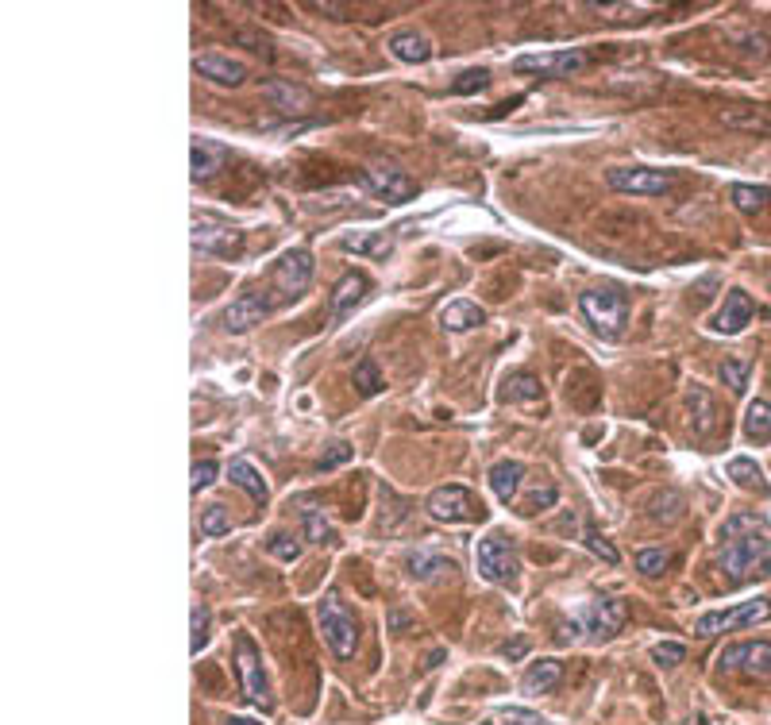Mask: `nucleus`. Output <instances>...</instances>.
I'll list each match as a JSON object with an SVG mask.
<instances>
[{"instance_id":"obj_1","label":"nucleus","mask_w":771,"mask_h":725,"mask_svg":"<svg viewBox=\"0 0 771 725\" xmlns=\"http://www.w3.org/2000/svg\"><path fill=\"white\" fill-rule=\"evenodd\" d=\"M718 571L729 587H745L756 583L771 571V537L764 525L748 513H737L721 525L718 544Z\"/></svg>"},{"instance_id":"obj_2","label":"nucleus","mask_w":771,"mask_h":725,"mask_svg":"<svg viewBox=\"0 0 771 725\" xmlns=\"http://www.w3.org/2000/svg\"><path fill=\"white\" fill-rule=\"evenodd\" d=\"M579 309H583L586 324L602 336V340H621L625 336V324H629V297L621 294L617 286H594L579 297Z\"/></svg>"},{"instance_id":"obj_3","label":"nucleus","mask_w":771,"mask_h":725,"mask_svg":"<svg viewBox=\"0 0 771 725\" xmlns=\"http://www.w3.org/2000/svg\"><path fill=\"white\" fill-rule=\"evenodd\" d=\"M317 621H320V633H324L328 648H332L340 660H351L355 648H359V621H355V614L347 610V602L336 591H328L320 598Z\"/></svg>"},{"instance_id":"obj_4","label":"nucleus","mask_w":771,"mask_h":725,"mask_svg":"<svg viewBox=\"0 0 771 725\" xmlns=\"http://www.w3.org/2000/svg\"><path fill=\"white\" fill-rule=\"evenodd\" d=\"M309 282H313V255L305 251V247H293L286 251L274 270H270V301H274V309H282V305H290L297 297L309 290Z\"/></svg>"},{"instance_id":"obj_5","label":"nucleus","mask_w":771,"mask_h":725,"mask_svg":"<svg viewBox=\"0 0 771 725\" xmlns=\"http://www.w3.org/2000/svg\"><path fill=\"white\" fill-rule=\"evenodd\" d=\"M236 672H240V683H243V699L251 702V706L270 710V706H274V695H270V683H266L263 656H259V648H255V641H251L247 633L236 637Z\"/></svg>"},{"instance_id":"obj_6","label":"nucleus","mask_w":771,"mask_h":725,"mask_svg":"<svg viewBox=\"0 0 771 725\" xmlns=\"http://www.w3.org/2000/svg\"><path fill=\"white\" fill-rule=\"evenodd\" d=\"M771 618V602L768 598H752V602H741L733 610H714V614H702L694 621V633L702 641L718 637V633H733V629H745V625H756V621Z\"/></svg>"},{"instance_id":"obj_7","label":"nucleus","mask_w":771,"mask_h":725,"mask_svg":"<svg viewBox=\"0 0 771 725\" xmlns=\"http://www.w3.org/2000/svg\"><path fill=\"white\" fill-rule=\"evenodd\" d=\"M610 189L633 193V197H660L675 186V170H656V166H613L606 174Z\"/></svg>"},{"instance_id":"obj_8","label":"nucleus","mask_w":771,"mask_h":725,"mask_svg":"<svg viewBox=\"0 0 771 725\" xmlns=\"http://www.w3.org/2000/svg\"><path fill=\"white\" fill-rule=\"evenodd\" d=\"M436 521H448V525H467V521H479L482 502H475V494L467 486H440L428 494V506H425Z\"/></svg>"},{"instance_id":"obj_9","label":"nucleus","mask_w":771,"mask_h":725,"mask_svg":"<svg viewBox=\"0 0 771 725\" xmlns=\"http://www.w3.org/2000/svg\"><path fill=\"white\" fill-rule=\"evenodd\" d=\"M475 567H479V575L486 583H513L521 564H517V552L509 548V540L502 533H490L475 548Z\"/></svg>"},{"instance_id":"obj_10","label":"nucleus","mask_w":771,"mask_h":725,"mask_svg":"<svg viewBox=\"0 0 771 725\" xmlns=\"http://www.w3.org/2000/svg\"><path fill=\"white\" fill-rule=\"evenodd\" d=\"M575 633H594V637H613L625 625V602L621 598H590L579 606V614L571 618Z\"/></svg>"},{"instance_id":"obj_11","label":"nucleus","mask_w":771,"mask_h":725,"mask_svg":"<svg viewBox=\"0 0 771 725\" xmlns=\"http://www.w3.org/2000/svg\"><path fill=\"white\" fill-rule=\"evenodd\" d=\"M718 668L741 672L748 675V679H771V645L768 641H745V645L721 648Z\"/></svg>"},{"instance_id":"obj_12","label":"nucleus","mask_w":771,"mask_h":725,"mask_svg":"<svg viewBox=\"0 0 771 725\" xmlns=\"http://www.w3.org/2000/svg\"><path fill=\"white\" fill-rule=\"evenodd\" d=\"M363 182H367L371 193H378V197L390 201V205H405V201L417 197V182H413L401 166H394V162H374V166H367Z\"/></svg>"},{"instance_id":"obj_13","label":"nucleus","mask_w":771,"mask_h":725,"mask_svg":"<svg viewBox=\"0 0 771 725\" xmlns=\"http://www.w3.org/2000/svg\"><path fill=\"white\" fill-rule=\"evenodd\" d=\"M270 313H274V301H270L266 290H243V294L224 309V328H228L232 336H243V332H251L255 324H263Z\"/></svg>"},{"instance_id":"obj_14","label":"nucleus","mask_w":771,"mask_h":725,"mask_svg":"<svg viewBox=\"0 0 771 725\" xmlns=\"http://www.w3.org/2000/svg\"><path fill=\"white\" fill-rule=\"evenodd\" d=\"M586 62V51H548V54H521L513 62L517 74H544V78H571Z\"/></svg>"},{"instance_id":"obj_15","label":"nucleus","mask_w":771,"mask_h":725,"mask_svg":"<svg viewBox=\"0 0 771 725\" xmlns=\"http://www.w3.org/2000/svg\"><path fill=\"white\" fill-rule=\"evenodd\" d=\"M193 247L232 259V255H243V232L228 228V224H216L213 216H197L193 220Z\"/></svg>"},{"instance_id":"obj_16","label":"nucleus","mask_w":771,"mask_h":725,"mask_svg":"<svg viewBox=\"0 0 771 725\" xmlns=\"http://www.w3.org/2000/svg\"><path fill=\"white\" fill-rule=\"evenodd\" d=\"M367 294H371V278L359 274V270H347L336 282V290H332V324H344L367 301Z\"/></svg>"},{"instance_id":"obj_17","label":"nucleus","mask_w":771,"mask_h":725,"mask_svg":"<svg viewBox=\"0 0 771 725\" xmlns=\"http://www.w3.org/2000/svg\"><path fill=\"white\" fill-rule=\"evenodd\" d=\"M752 317H756V301L745 294V290H729L725 294V305H721V313L714 317V332H721V336H737L745 324H752Z\"/></svg>"},{"instance_id":"obj_18","label":"nucleus","mask_w":771,"mask_h":725,"mask_svg":"<svg viewBox=\"0 0 771 725\" xmlns=\"http://www.w3.org/2000/svg\"><path fill=\"white\" fill-rule=\"evenodd\" d=\"M193 70H197L201 78L216 81V85H232V89L247 81V66L224 58V54H197V58H193Z\"/></svg>"},{"instance_id":"obj_19","label":"nucleus","mask_w":771,"mask_h":725,"mask_svg":"<svg viewBox=\"0 0 771 725\" xmlns=\"http://www.w3.org/2000/svg\"><path fill=\"white\" fill-rule=\"evenodd\" d=\"M224 162H228V147H224V143H216V139H193V147H189V174H193V182L213 178Z\"/></svg>"},{"instance_id":"obj_20","label":"nucleus","mask_w":771,"mask_h":725,"mask_svg":"<svg viewBox=\"0 0 771 725\" xmlns=\"http://www.w3.org/2000/svg\"><path fill=\"white\" fill-rule=\"evenodd\" d=\"M263 97L270 105L278 108V112H309L313 105V97H309V89H301V85H293V81H282V78H270L263 81Z\"/></svg>"},{"instance_id":"obj_21","label":"nucleus","mask_w":771,"mask_h":725,"mask_svg":"<svg viewBox=\"0 0 771 725\" xmlns=\"http://www.w3.org/2000/svg\"><path fill=\"white\" fill-rule=\"evenodd\" d=\"M490 490L502 498V502H513L517 498V490H521V479H525V463H517V459H498L494 467H490Z\"/></svg>"},{"instance_id":"obj_22","label":"nucleus","mask_w":771,"mask_h":725,"mask_svg":"<svg viewBox=\"0 0 771 725\" xmlns=\"http://www.w3.org/2000/svg\"><path fill=\"white\" fill-rule=\"evenodd\" d=\"M440 324H444V332H467V328L486 324V309H479L475 301H448L440 309Z\"/></svg>"},{"instance_id":"obj_23","label":"nucleus","mask_w":771,"mask_h":725,"mask_svg":"<svg viewBox=\"0 0 771 725\" xmlns=\"http://www.w3.org/2000/svg\"><path fill=\"white\" fill-rule=\"evenodd\" d=\"M344 251L351 255H367V259H386L390 251H394V240L386 236V232H347L344 240H340Z\"/></svg>"},{"instance_id":"obj_24","label":"nucleus","mask_w":771,"mask_h":725,"mask_svg":"<svg viewBox=\"0 0 771 725\" xmlns=\"http://www.w3.org/2000/svg\"><path fill=\"white\" fill-rule=\"evenodd\" d=\"M390 54L405 62V66H425L428 58H432V47H428L425 35H417V31H401L390 39Z\"/></svg>"},{"instance_id":"obj_25","label":"nucleus","mask_w":771,"mask_h":725,"mask_svg":"<svg viewBox=\"0 0 771 725\" xmlns=\"http://www.w3.org/2000/svg\"><path fill=\"white\" fill-rule=\"evenodd\" d=\"M559 679H563V664L559 660H540L525 672L521 687H525V695H548Z\"/></svg>"},{"instance_id":"obj_26","label":"nucleus","mask_w":771,"mask_h":725,"mask_svg":"<svg viewBox=\"0 0 771 725\" xmlns=\"http://www.w3.org/2000/svg\"><path fill=\"white\" fill-rule=\"evenodd\" d=\"M228 475H232V483L240 486V490H247L255 502H266V498H270V490H266V479L259 475V467H255V463H247V459H232Z\"/></svg>"},{"instance_id":"obj_27","label":"nucleus","mask_w":771,"mask_h":725,"mask_svg":"<svg viewBox=\"0 0 771 725\" xmlns=\"http://www.w3.org/2000/svg\"><path fill=\"white\" fill-rule=\"evenodd\" d=\"M745 436L752 444H768L771 440V402H756L748 405L745 413Z\"/></svg>"},{"instance_id":"obj_28","label":"nucleus","mask_w":771,"mask_h":725,"mask_svg":"<svg viewBox=\"0 0 771 725\" xmlns=\"http://www.w3.org/2000/svg\"><path fill=\"white\" fill-rule=\"evenodd\" d=\"M405 564H409V575H413V579H421V583H425V579H436L440 571H455L452 560H444V556H436V552H425V548H421V552H413Z\"/></svg>"},{"instance_id":"obj_29","label":"nucleus","mask_w":771,"mask_h":725,"mask_svg":"<svg viewBox=\"0 0 771 725\" xmlns=\"http://www.w3.org/2000/svg\"><path fill=\"white\" fill-rule=\"evenodd\" d=\"M301 525H305V537L313 540V544H328L332 540V525H328V517L320 510L317 502H305L301 506Z\"/></svg>"},{"instance_id":"obj_30","label":"nucleus","mask_w":771,"mask_h":725,"mask_svg":"<svg viewBox=\"0 0 771 725\" xmlns=\"http://www.w3.org/2000/svg\"><path fill=\"white\" fill-rule=\"evenodd\" d=\"M721 120L729 124V128H748V132H771V120L764 116V112H756V108H725L721 112Z\"/></svg>"},{"instance_id":"obj_31","label":"nucleus","mask_w":771,"mask_h":725,"mask_svg":"<svg viewBox=\"0 0 771 725\" xmlns=\"http://www.w3.org/2000/svg\"><path fill=\"white\" fill-rule=\"evenodd\" d=\"M729 197H733V205H737L741 213H764V209H768V189H760V186L737 182V186L729 189Z\"/></svg>"},{"instance_id":"obj_32","label":"nucleus","mask_w":771,"mask_h":725,"mask_svg":"<svg viewBox=\"0 0 771 725\" xmlns=\"http://www.w3.org/2000/svg\"><path fill=\"white\" fill-rule=\"evenodd\" d=\"M691 409H694V417H698V436H710V429H714V398L706 394V386H691Z\"/></svg>"},{"instance_id":"obj_33","label":"nucleus","mask_w":771,"mask_h":725,"mask_svg":"<svg viewBox=\"0 0 771 725\" xmlns=\"http://www.w3.org/2000/svg\"><path fill=\"white\" fill-rule=\"evenodd\" d=\"M729 479L737 486H756V490H764V475H760V467L752 463V459H745V456H737V459H729Z\"/></svg>"},{"instance_id":"obj_34","label":"nucleus","mask_w":771,"mask_h":725,"mask_svg":"<svg viewBox=\"0 0 771 725\" xmlns=\"http://www.w3.org/2000/svg\"><path fill=\"white\" fill-rule=\"evenodd\" d=\"M382 375H378V367H374V359H363L359 367H355V390L363 394V398H374V394H382Z\"/></svg>"},{"instance_id":"obj_35","label":"nucleus","mask_w":771,"mask_h":725,"mask_svg":"<svg viewBox=\"0 0 771 725\" xmlns=\"http://www.w3.org/2000/svg\"><path fill=\"white\" fill-rule=\"evenodd\" d=\"M506 398L509 402H540V382L532 375H513L506 382Z\"/></svg>"},{"instance_id":"obj_36","label":"nucleus","mask_w":771,"mask_h":725,"mask_svg":"<svg viewBox=\"0 0 771 725\" xmlns=\"http://www.w3.org/2000/svg\"><path fill=\"white\" fill-rule=\"evenodd\" d=\"M209 621H213V614H209V606H193V641H189V652L193 656H201V648L209 645Z\"/></svg>"},{"instance_id":"obj_37","label":"nucleus","mask_w":771,"mask_h":725,"mask_svg":"<svg viewBox=\"0 0 771 725\" xmlns=\"http://www.w3.org/2000/svg\"><path fill=\"white\" fill-rule=\"evenodd\" d=\"M201 533L205 537H224V533H232V517L224 506H209V510L201 513Z\"/></svg>"},{"instance_id":"obj_38","label":"nucleus","mask_w":771,"mask_h":725,"mask_svg":"<svg viewBox=\"0 0 771 725\" xmlns=\"http://www.w3.org/2000/svg\"><path fill=\"white\" fill-rule=\"evenodd\" d=\"M721 378L733 394H745L748 390V359H725L721 363Z\"/></svg>"},{"instance_id":"obj_39","label":"nucleus","mask_w":771,"mask_h":725,"mask_svg":"<svg viewBox=\"0 0 771 725\" xmlns=\"http://www.w3.org/2000/svg\"><path fill=\"white\" fill-rule=\"evenodd\" d=\"M667 564H671V552H667V548H640L637 552L640 575H660Z\"/></svg>"},{"instance_id":"obj_40","label":"nucleus","mask_w":771,"mask_h":725,"mask_svg":"<svg viewBox=\"0 0 771 725\" xmlns=\"http://www.w3.org/2000/svg\"><path fill=\"white\" fill-rule=\"evenodd\" d=\"M486 85H490V74H486V70H467V74H459V81H452V93L467 97V93H482Z\"/></svg>"},{"instance_id":"obj_41","label":"nucleus","mask_w":771,"mask_h":725,"mask_svg":"<svg viewBox=\"0 0 771 725\" xmlns=\"http://www.w3.org/2000/svg\"><path fill=\"white\" fill-rule=\"evenodd\" d=\"M594 12H602L606 20H637L640 12H648V4H590Z\"/></svg>"},{"instance_id":"obj_42","label":"nucleus","mask_w":771,"mask_h":725,"mask_svg":"<svg viewBox=\"0 0 771 725\" xmlns=\"http://www.w3.org/2000/svg\"><path fill=\"white\" fill-rule=\"evenodd\" d=\"M270 556H278V560L293 564V560H301V544H297L293 537H286V533H274V537H270Z\"/></svg>"},{"instance_id":"obj_43","label":"nucleus","mask_w":771,"mask_h":725,"mask_svg":"<svg viewBox=\"0 0 771 725\" xmlns=\"http://www.w3.org/2000/svg\"><path fill=\"white\" fill-rule=\"evenodd\" d=\"M652 660H656L660 668H675V664H683V660H687V648L675 645V641H664V645L652 648Z\"/></svg>"},{"instance_id":"obj_44","label":"nucleus","mask_w":771,"mask_h":725,"mask_svg":"<svg viewBox=\"0 0 771 725\" xmlns=\"http://www.w3.org/2000/svg\"><path fill=\"white\" fill-rule=\"evenodd\" d=\"M586 548H590L594 556H602V560H606V564H610V567L617 564V560H621V556H617V548H613L610 540L602 537L598 529H586Z\"/></svg>"},{"instance_id":"obj_45","label":"nucleus","mask_w":771,"mask_h":725,"mask_svg":"<svg viewBox=\"0 0 771 725\" xmlns=\"http://www.w3.org/2000/svg\"><path fill=\"white\" fill-rule=\"evenodd\" d=\"M216 471H220V467H216V459H201V463H193V483H189L193 486V494H201L205 486H213Z\"/></svg>"},{"instance_id":"obj_46","label":"nucleus","mask_w":771,"mask_h":725,"mask_svg":"<svg viewBox=\"0 0 771 725\" xmlns=\"http://www.w3.org/2000/svg\"><path fill=\"white\" fill-rule=\"evenodd\" d=\"M556 498H559L556 486H544V490H536L529 502H525V510H521V513H540V510H548V506H556Z\"/></svg>"},{"instance_id":"obj_47","label":"nucleus","mask_w":771,"mask_h":725,"mask_svg":"<svg viewBox=\"0 0 771 725\" xmlns=\"http://www.w3.org/2000/svg\"><path fill=\"white\" fill-rule=\"evenodd\" d=\"M502 722L506 725H548L540 714H532V710H521V706H506L502 710Z\"/></svg>"},{"instance_id":"obj_48","label":"nucleus","mask_w":771,"mask_h":725,"mask_svg":"<svg viewBox=\"0 0 771 725\" xmlns=\"http://www.w3.org/2000/svg\"><path fill=\"white\" fill-rule=\"evenodd\" d=\"M347 456H351V448H347V444H336V448H332L328 456L320 459V471H328V467H336V463H344Z\"/></svg>"},{"instance_id":"obj_49","label":"nucleus","mask_w":771,"mask_h":725,"mask_svg":"<svg viewBox=\"0 0 771 725\" xmlns=\"http://www.w3.org/2000/svg\"><path fill=\"white\" fill-rule=\"evenodd\" d=\"M313 8L317 12H328V16H344L347 4H332V0H313Z\"/></svg>"},{"instance_id":"obj_50","label":"nucleus","mask_w":771,"mask_h":725,"mask_svg":"<svg viewBox=\"0 0 771 725\" xmlns=\"http://www.w3.org/2000/svg\"><path fill=\"white\" fill-rule=\"evenodd\" d=\"M525 641H513V645H502V656H509V660H521L525 656Z\"/></svg>"},{"instance_id":"obj_51","label":"nucleus","mask_w":771,"mask_h":725,"mask_svg":"<svg viewBox=\"0 0 771 725\" xmlns=\"http://www.w3.org/2000/svg\"><path fill=\"white\" fill-rule=\"evenodd\" d=\"M228 725H263L259 718H228Z\"/></svg>"},{"instance_id":"obj_52","label":"nucleus","mask_w":771,"mask_h":725,"mask_svg":"<svg viewBox=\"0 0 771 725\" xmlns=\"http://www.w3.org/2000/svg\"><path fill=\"white\" fill-rule=\"evenodd\" d=\"M486 725H490V722H486Z\"/></svg>"}]
</instances>
